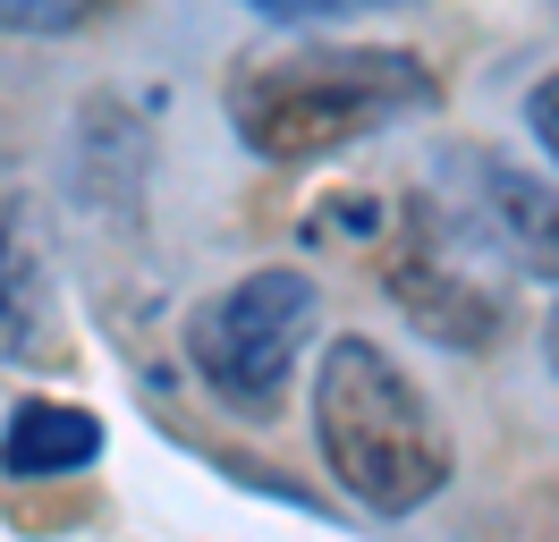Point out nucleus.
<instances>
[{
    "mask_svg": "<svg viewBox=\"0 0 559 542\" xmlns=\"http://www.w3.org/2000/svg\"><path fill=\"white\" fill-rule=\"evenodd\" d=\"M314 440L331 483L373 517H416L457 474L450 424L382 339H331L314 365Z\"/></svg>",
    "mask_w": 559,
    "mask_h": 542,
    "instance_id": "2",
    "label": "nucleus"
},
{
    "mask_svg": "<svg viewBox=\"0 0 559 542\" xmlns=\"http://www.w3.org/2000/svg\"><path fill=\"white\" fill-rule=\"evenodd\" d=\"M525 128H534V144H543V153H551V169H559V68L534 85V94H525Z\"/></svg>",
    "mask_w": 559,
    "mask_h": 542,
    "instance_id": "9",
    "label": "nucleus"
},
{
    "mask_svg": "<svg viewBox=\"0 0 559 542\" xmlns=\"http://www.w3.org/2000/svg\"><path fill=\"white\" fill-rule=\"evenodd\" d=\"M103 458V415L69 399H17L0 424V474L17 483H51V474H85Z\"/></svg>",
    "mask_w": 559,
    "mask_h": 542,
    "instance_id": "5",
    "label": "nucleus"
},
{
    "mask_svg": "<svg viewBox=\"0 0 559 542\" xmlns=\"http://www.w3.org/2000/svg\"><path fill=\"white\" fill-rule=\"evenodd\" d=\"M432 110V68L390 43H297L254 51L229 76V128L254 162H322Z\"/></svg>",
    "mask_w": 559,
    "mask_h": 542,
    "instance_id": "1",
    "label": "nucleus"
},
{
    "mask_svg": "<svg viewBox=\"0 0 559 542\" xmlns=\"http://www.w3.org/2000/svg\"><path fill=\"white\" fill-rule=\"evenodd\" d=\"M254 17L280 26H340V17H373V9H407V0H246Z\"/></svg>",
    "mask_w": 559,
    "mask_h": 542,
    "instance_id": "7",
    "label": "nucleus"
},
{
    "mask_svg": "<svg viewBox=\"0 0 559 542\" xmlns=\"http://www.w3.org/2000/svg\"><path fill=\"white\" fill-rule=\"evenodd\" d=\"M484 229L500 237V255L534 280L559 288V187L518 162H484Z\"/></svg>",
    "mask_w": 559,
    "mask_h": 542,
    "instance_id": "6",
    "label": "nucleus"
},
{
    "mask_svg": "<svg viewBox=\"0 0 559 542\" xmlns=\"http://www.w3.org/2000/svg\"><path fill=\"white\" fill-rule=\"evenodd\" d=\"M94 0H0V26H17V34H60L76 26Z\"/></svg>",
    "mask_w": 559,
    "mask_h": 542,
    "instance_id": "8",
    "label": "nucleus"
},
{
    "mask_svg": "<svg viewBox=\"0 0 559 542\" xmlns=\"http://www.w3.org/2000/svg\"><path fill=\"white\" fill-rule=\"evenodd\" d=\"M543 365H551V381H559V314L543 322Z\"/></svg>",
    "mask_w": 559,
    "mask_h": 542,
    "instance_id": "10",
    "label": "nucleus"
},
{
    "mask_svg": "<svg viewBox=\"0 0 559 542\" xmlns=\"http://www.w3.org/2000/svg\"><path fill=\"white\" fill-rule=\"evenodd\" d=\"M0 365H35V373L69 365V322H60L43 246L26 229V196L9 169H0Z\"/></svg>",
    "mask_w": 559,
    "mask_h": 542,
    "instance_id": "4",
    "label": "nucleus"
},
{
    "mask_svg": "<svg viewBox=\"0 0 559 542\" xmlns=\"http://www.w3.org/2000/svg\"><path fill=\"white\" fill-rule=\"evenodd\" d=\"M306 339H314V280L288 263L246 271L187 314V356L212 381V399H229L238 415H272Z\"/></svg>",
    "mask_w": 559,
    "mask_h": 542,
    "instance_id": "3",
    "label": "nucleus"
}]
</instances>
